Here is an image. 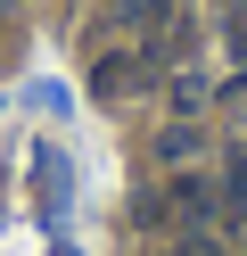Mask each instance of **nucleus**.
Listing matches in <instances>:
<instances>
[{
    "mask_svg": "<svg viewBox=\"0 0 247 256\" xmlns=\"http://www.w3.org/2000/svg\"><path fill=\"white\" fill-rule=\"evenodd\" d=\"M223 198H231V215H247V149L231 157V182H223Z\"/></svg>",
    "mask_w": 247,
    "mask_h": 256,
    "instance_id": "3",
    "label": "nucleus"
},
{
    "mask_svg": "<svg viewBox=\"0 0 247 256\" xmlns=\"http://www.w3.org/2000/svg\"><path fill=\"white\" fill-rule=\"evenodd\" d=\"M198 100H206V83H198V74H173V108H181V116H190Z\"/></svg>",
    "mask_w": 247,
    "mask_h": 256,
    "instance_id": "4",
    "label": "nucleus"
},
{
    "mask_svg": "<svg viewBox=\"0 0 247 256\" xmlns=\"http://www.w3.org/2000/svg\"><path fill=\"white\" fill-rule=\"evenodd\" d=\"M148 83V58L140 50H99L91 58V91H107V100H124V91Z\"/></svg>",
    "mask_w": 247,
    "mask_h": 256,
    "instance_id": "1",
    "label": "nucleus"
},
{
    "mask_svg": "<svg viewBox=\"0 0 247 256\" xmlns=\"http://www.w3.org/2000/svg\"><path fill=\"white\" fill-rule=\"evenodd\" d=\"M165 215H173V232H206V223H214V190H206V182H190V174H173Z\"/></svg>",
    "mask_w": 247,
    "mask_h": 256,
    "instance_id": "2",
    "label": "nucleus"
},
{
    "mask_svg": "<svg viewBox=\"0 0 247 256\" xmlns=\"http://www.w3.org/2000/svg\"><path fill=\"white\" fill-rule=\"evenodd\" d=\"M173 256H223V248H214L206 232H181V240H173Z\"/></svg>",
    "mask_w": 247,
    "mask_h": 256,
    "instance_id": "5",
    "label": "nucleus"
}]
</instances>
